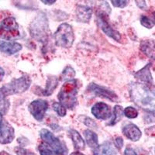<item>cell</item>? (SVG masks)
<instances>
[{"label": "cell", "mask_w": 155, "mask_h": 155, "mask_svg": "<svg viewBox=\"0 0 155 155\" xmlns=\"http://www.w3.org/2000/svg\"><path fill=\"white\" fill-rule=\"evenodd\" d=\"M129 92L134 104L144 111L155 113V85L133 82Z\"/></svg>", "instance_id": "obj_1"}, {"label": "cell", "mask_w": 155, "mask_h": 155, "mask_svg": "<svg viewBox=\"0 0 155 155\" xmlns=\"http://www.w3.org/2000/svg\"><path fill=\"white\" fill-rule=\"evenodd\" d=\"M30 33L31 37L39 42L44 43L49 37V23L46 14L40 12L30 25Z\"/></svg>", "instance_id": "obj_2"}, {"label": "cell", "mask_w": 155, "mask_h": 155, "mask_svg": "<svg viewBox=\"0 0 155 155\" xmlns=\"http://www.w3.org/2000/svg\"><path fill=\"white\" fill-rule=\"evenodd\" d=\"M31 85V79L28 75H23L12 79L0 88V99H6V96L26 92Z\"/></svg>", "instance_id": "obj_3"}, {"label": "cell", "mask_w": 155, "mask_h": 155, "mask_svg": "<svg viewBox=\"0 0 155 155\" xmlns=\"http://www.w3.org/2000/svg\"><path fill=\"white\" fill-rule=\"evenodd\" d=\"M77 81L75 79L65 81L58 95L60 103L68 109H74L77 104Z\"/></svg>", "instance_id": "obj_4"}, {"label": "cell", "mask_w": 155, "mask_h": 155, "mask_svg": "<svg viewBox=\"0 0 155 155\" xmlns=\"http://www.w3.org/2000/svg\"><path fill=\"white\" fill-rule=\"evenodd\" d=\"M55 44L64 48L72 46L74 41V34L71 26L66 23L61 24L54 34Z\"/></svg>", "instance_id": "obj_5"}, {"label": "cell", "mask_w": 155, "mask_h": 155, "mask_svg": "<svg viewBox=\"0 0 155 155\" xmlns=\"http://www.w3.org/2000/svg\"><path fill=\"white\" fill-rule=\"evenodd\" d=\"M40 136L45 144L56 155H67L68 150L65 144L47 129L40 131Z\"/></svg>", "instance_id": "obj_6"}, {"label": "cell", "mask_w": 155, "mask_h": 155, "mask_svg": "<svg viewBox=\"0 0 155 155\" xmlns=\"http://www.w3.org/2000/svg\"><path fill=\"white\" fill-rule=\"evenodd\" d=\"M20 37L19 26L14 17H7L0 23V38L12 41Z\"/></svg>", "instance_id": "obj_7"}, {"label": "cell", "mask_w": 155, "mask_h": 155, "mask_svg": "<svg viewBox=\"0 0 155 155\" xmlns=\"http://www.w3.org/2000/svg\"><path fill=\"white\" fill-rule=\"evenodd\" d=\"M97 23H98L99 27L102 29V31L104 32L106 35L111 37L112 39L115 40L117 42H120L121 41V35L120 33L114 30L108 22L107 13L99 11L98 12V16H97Z\"/></svg>", "instance_id": "obj_8"}, {"label": "cell", "mask_w": 155, "mask_h": 155, "mask_svg": "<svg viewBox=\"0 0 155 155\" xmlns=\"http://www.w3.org/2000/svg\"><path fill=\"white\" fill-rule=\"evenodd\" d=\"M15 137V130L13 127L8 123L0 114V143H10Z\"/></svg>", "instance_id": "obj_9"}, {"label": "cell", "mask_w": 155, "mask_h": 155, "mask_svg": "<svg viewBox=\"0 0 155 155\" xmlns=\"http://www.w3.org/2000/svg\"><path fill=\"white\" fill-rule=\"evenodd\" d=\"M48 109V102L44 99H36L29 105L28 109L37 121H42Z\"/></svg>", "instance_id": "obj_10"}, {"label": "cell", "mask_w": 155, "mask_h": 155, "mask_svg": "<svg viewBox=\"0 0 155 155\" xmlns=\"http://www.w3.org/2000/svg\"><path fill=\"white\" fill-rule=\"evenodd\" d=\"M87 90L96 96L102 97V98L107 99L110 101H113V102L118 100V96L114 92L111 91L110 89L104 88V87L99 86L95 83L90 84L89 86H88V88H87Z\"/></svg>", "instance_id": "obj_11"}, {"label": "cell", "mask_w": 155, "mask_h": 155, "mask_svg": "<svg viewBox=\"0 0 155 155\" xmlns=\"http://www.w3.org/2000/svg\"><path fill=\"white\" fill-rule=\"evenodd\" d=\"M92 113L98 120H106L109 119L111 115V109L104 102H97L92 106Z\"/></svg>", "instance_id": "obj_12"}, {"label": "cell", "mask_w": 155, "mask_h": 155, "mask_svg": "<svg viewBox=\"0 0 155 155\" xmlns=\"http://www.w3.org/2000/svg\"><path fill=\"white\" fill-rule=\"evenodd\" d=\"M76 19L80 23H88L92 17V9L87 5H78L75 9Z\"/></svg>", "instance_id": "obj_13"}, {"label": "cell", "mask_w": 155, "mask_h": 155, "mask_svg": "<svg viewBox=\"0 0 155 155\" xmlns=\"http://www.w3.org/2000/svg\"><path fill=\"white\" fill-rule=\"evenodd\" d=\"M123 133L126 136V137L134 142L139 140L142 136L140 130L134 124H129L126 125L123 129Z\"/></svg>", "instance_id": "obj_14"}, {"label": "cell", "mask_w": 155, "mask_h": 155, "mask_svg": "<svg viewBox=\"0 0 155 155\" xmlns=\"http://www.w3.org/2000/svg\"><path fill=\"white\" fill-rule=\"evenodd\" d=\"M150 66H151V64H147L145 67L138 71L137 72H136L134 74L136 78L140 80L143 84H147V85L153 84V78H152L151 73H150Z\"/></svg>", "instance_id": "obj_15"}, {"label": "cell", "mask_w": 155, "mask_h": 155, "mask_svg": "<svg viewBox=\"0 0 155 155\" xmlns=\"http://www.w3.org/2000/svg\"><path fill=\"white\" fill-rule=\"evenodd\" d=\"M140 49L147 57L155 60V40H143L140 44Z\"/></svg>", "instance_id": "obj_16"}, {"label": "cell", "mask_w": 155, "mask_h": 155, "mask_svg": "<svg viewBox=\"0 0 155 155\" xmlns=\"http://www.w3.org/2000/svg\"><path fill=\"white\" fill-rule=\"evenodd\" d=\"M22 45L16 42L0 41V51L7 55H12L22 50Z\"/></svg>", "instance_id": "obj_17"}, {"label": "cell", "mask_w": 155, "mask_h": 155, "mask_svg": "<svg viewBox=\"0 0 155 155\" xmlns=\"http://www.w3.org/2000/svg\"><path fill=\"white\" fill-rule=\"evenodd\" d=\"M117 150L109 141H106L94 149V155H116Z\"/></svg>", "instance_id": "obj_18"}, {"label": "cell", "mask_w": 155, "mask_h": 155, "mask_svg": "<svg viewBox=\"0 0 155 155\" xmlns=\"http://www.w3.org/2000/svg\"><path fill=\"white\" fill-rule=\"evenodd\" d=\"M70 136L76 150H81L85 149V140H83L82 137H81L79 133L75 130H71Z\"/></svg>", "instance_id": "obj_19"}, {"label": "cell", "mask_w": 155, "mask_h": 155, "mask_svg": "<svg viewBox=\"0 0 155 155\" xmlns=\"http://www.w3.org/2000/svg\"><path fill=\"white\" fill-rule=\"evenodd\" d=\"M58 85V78L55 76H51L48 78L47 81L46 88L43 91V95L45 96H49L53 93Z\"/></svg>", "instance_id": "obj_20"}, {"label": "cell", "mask_w": 155, "mask_h": 155, "mask_svg": "<svg viewBox=\"0 0 155 155\" xmlns=\"http://www.w3.org/2000/svg\"><path fill=\"white\" fill-rule=\"evenodd\" d=\"M84 136L85 137V140L88 146L91 148H94L99 146V140H98V136L93 131L90 130H85L84 131Z\"/></svg>", "instance_id": "obj_21"}, {"label": "cell", "mask_w": 155, "mask_h": 155, "mask_svg": "<svg viewBox=\"0 0 155 155\" xmlns=\"http://www.w3.org/2000/svg\"><path fill=\"white\" fill-rule=\"evenodd\" d=\"M124 110L122 106H118V105L115 106L114 109H113V117L111 120V121L109 122V124L108 125H116L118 122H120L122 120V118H123V116H124Z\"/></svg>", "instance_id": "obj_22"}, {"label": "cell", "mask_w": 155, "mask_h": 155, "mask_svg": "<svg viewBox=\"0 0 155 155\" xmlns=\"http://www.w3.org/2000/svg\"><path fill=\"white\" fill-rule=\"evenodd\" d=\"M74 76H75V71H74V69L70 66H67L64 69L61 78L62 80H64V81H70V80H72Z\"/></svg>", "instance_id": "obj_23"}, {"label": "cell", "mask_w": 155, "mask_h": 155, "mask_svg": "<svg viewBox=\"0 0 155 155\" xmlns=\"http://www.w3.org/2000/svg\"><path fill=\"white\" fill-rule=\"evenodd\" d=\"M140 23L143 27L147 29H151L155 25V16L150 18L145 15H142L140 17Z\"/></svg>", "instance_id": "obj_24"}, {"label": "cell", "mask_w": 155, "mask_h": 155, "mask_svg": "<svg viewBox=\"0 0 155 155\" xmlns=\"http://www.w3.org/2000/svg\"><path fill=\"white\" fill-rule=\"evenodd\" d=\"M53 109L56 112L57 114L60 116H64L67 113L66 107L64 106L60 102H54L53 104Z\"/></svg>", "instance_id": "obj_25"}, {"label": "cell", "mask_w": 155, "mask_h": 155, "mask_svg": "<svg viewBox=\"0 0 155 155\" xmlns=\"http://www.w3.org/2000/svg\"><path fill=\"white\" fill-rule=\"evenodd\" d=\"M124 115L129 119H134L137 118L138 116V111L137 109L132 107V106H128L124 109Z\"/></svg>", "instance_id": "obj_26"}, {"label": "cell", "mask_w": 155, "mask_h": 155, "mask_svg": "<svg viewBox=\"0 0 155 155\" xmlns=\"http://www.w3.org/2000/svg\"><path fill=\"white\" fill-rule=\"evenodd\" d=\"M9 106H10V103L7 99H0V114H2V116L6 114L9 109Z\"/></svg>", "instance_id": "obj_27"}, {"label": "cell", "mask_w": 155, "mask_h": 155, "mask_svg": "<svg viewBox=\"0 0 155 155\" xmlns=\"http://www.w3.org/2000/svg\"><path fill=\"white\" fill-rule=\"evenodd\" d=\"M38 150L39 151H40L41 155H56L46 144H43V143H41V144L38 147Z\"/></svg>", "instance_id": "obj_28"}, {"label": "cell", "mask_w": 155, "mask_h": 155, "mask_svg": "<svg viewBox=\"0 0 155 155\" xmlns=\"http://www.w3.org/2000/svg\"><path fill=\"white\" fill-rule=\"evenodd\" d=\"M16 155H37L34 152L30 151V150L23 147L16 148Z\"/></svg>", "instance_id": "obj_29"}, {"label": "cell", "mask_w": 155, "mask_h": 155, "mask_svg": "<svg viewBox=\"0 0 155 155\" xmlns=\"http://www.w3.org/2000/svg\"><path fill=\"white\" fill-rule=\"evenodd\" d=\"M128 1H123V0H113L112 4L113 6L117 8H124L128 5Z\"/></svg>", "instance_id": "obj_30"}, {"label": "cell", "mask_w": 155, "mask_h": 155, "mask_svg": "<svg viewBox=\"0 0 155 155\" xmlns=\"http://www.w3.org/2000/svg\"><path fill=\"white\" fill-rule=\"evenodd\" d=\"M145 134L149 137H155V125L145 129Z\"/></svg>", "instance_id": "obj_31"}, {"label": "cell", "mask_w": 155, "mask_h": 155, "mask_svg": "<svg viewBox=\"0 0 155 155\" xmlns=\"http://www.w3.org/2000/svg\"><path fill=\"white\" fill-rule=\"evenodd\" d=\"M83 123L89 127H96V124H95V122H94L92 119L88 118V117H85V120H83Z\"/></svg>", "instance_id": "obj_32"}, {"label": "cell", "mask_w": 155, "mask_h": 155, "mask_svg": "<svg viewBox=\"0 0 155 155\" xmlns=\"http://www.w3.org/2000/svg\"><path fill=\"white\" fill-rule=\"evenodd\" d=\"M136 3L140 9H143V10L147 9V5L146 3V1H136Z\"/></svg>", "instance_id": "obj_33"}, {"label": "cell", "mask_w": 155, "mask_h": 155, "mask_svg": "<svg viewBox=\"0 0 155 155\" xmlns=\"http://www.w3.org/2000/svg\"><path fill=\"white\" fill-rule=\"evenodd\" d=\"M115 145H116L119 149H121L124 146V140L122 139V137H116L115 140Z\"/></svg>", "instance_id": "obj_34"}, {"label": "cell", "mask_w": 155, "mask_h": 155, "mask_svg": "<svg viewBox=\"0 0 155 155\" xmlns=\"http://www.w3.org/2000/svg\"><path fill=\"white\" fill-rule=\"evenodd\" d=\"M124 155H137V153L133 150L132 148L127 147L125 150V152H124Z\"/></svg>", "instance_id": "obj_35"}, {"label": "cell", "mask_w": 155, "mask_h": 155, "mask_svg": "<svg viewBox=\"0 0 155 155\" xmlns=\"http://www.w3.org/2000/svg\"><path fill=\"white\" fill-rule=\"evenodd\" d=\"M4 76H5V71L0 67V81H2Z\"/></svg>", "instance_id": "obj_36"}, {"label": "cell", "mask_w": 155, "mask_h": 155, "mask_svg": "<svg viewBox=\"0 0 155 155\" xmlns=\"http://www.w3.org/2000/svg\"><path fill=\"white\" fill-rule=\"evenodd\" d=\"M42 2H44V3L46 4V5H52V4L55 3L56 1H55V0H53V1H51V0H50V1H47V0L44 1V0H42Z\"/></svg>", "instance_id": "obj_37"}, {"label": "cell", "mask_w": 155, "mask_h": 155, "mask_svg": "<svg viewBox=\"0 0 155 155\" xmlns=\"http://www.w3.org/2000/svg\"><path fill=\"white\" fill-rule=\"evenodd\" d=\"M71 155H85V154H83L82 153H81V152H73L72 153H71Z\"/></svg>", "instance_id": "obj_38"}, {"label": "cell", "mask_w": 155, "mask_h": 155, "mask_svg": "<svg viewBox=\"0 0 155 155\" xmlns=\"http://www.w3.org/2000/svg\"><path fill=\"white\" fill-rule=\"evenodd\" d=\"M0 155H11L10 153H8V152H6V151H1L0 152Z\"/></svg>", "instance_id": "obj_39"}]
</instances>
